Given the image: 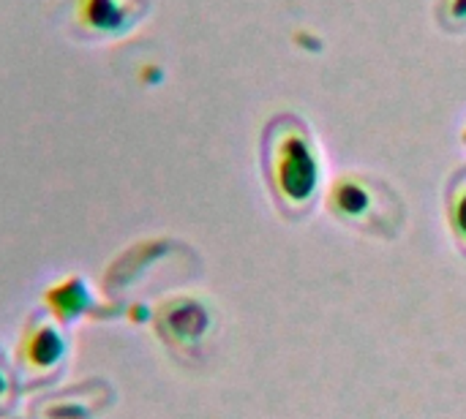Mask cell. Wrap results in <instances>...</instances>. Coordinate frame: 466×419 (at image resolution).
<instances>
[{
  "label": "cell",
  "mask_w": 466,
  "mask_h": 419,
  "mask_svg": "<svg viewBox=\"0 0 466 419\" xmlns=\"http://www.w3.org/2000/svg\"><path fill=\"white\" fill-rule=\"evenodd\" d=\"M145 16L142 0H74L76 25L98 38H120Z\"/></svg>",
  "instance_id": "obj_1"
},
{
  "label": "cell",
  "mask_w": 466,
  "mask_h": 419,
  "mask_svg": "<svg viewBox=\"0 0 466 419\" xmlns=\"http://www.w3.org/2000/svg\"><path fill=\"white\" fill-rule=\"evenodd\" d=\"M19 357L33 371H49L66 357V338L55 324L38 322L25 333L22 346H19Z\"/></svg>",
  "instance_id": "obj_2"
},
{
  "label": "cell",
  "mask_w": 466,
  "mask_h": 419,
  "mask_svg": "<svg viewBox=\"0 0 466 419\" xmlns=\"http://www.w3.org/2000/svg\"><path fill=\"white\" fill-rule=\"evenodd\" d=\"M90 303H93V294H90L87 284L79 278H66L46 292V308L55 314L57 322L79 319L82 314H87Z\"/></svg>",
  "instance_id": "obj_3"
},
{
  "label": "cell",
  "mask_w": 466,
  "mask_h": 419,
  "mask_svg": "<svg viewBox=\"0 0 466 419\" xmlns=\"http://www.w3.org/2000/svg\"><path fill=\"white\" fill-rule=\"evenodd\" d=\"M8 395H11V379H8L5 368L0 365V406H5Z\"/></svg>",
  "instance_id": "obj_4"
},
{
  "label": "cell",
  "mask_w": 466,
  "mask_h": 419,
  "mask_svg": "<svg viewBox=\"0 0 466 419\" xmlns=\"http://www.w3.org/2000/svg\"><path fill=\"white\" fill-rule=\"evenodd\" d=\"M459 218H461V229L466 232V199L461 202V210H459Z\"/></svg>",
  "instance_id": "obj_5"
}]
</instances>
